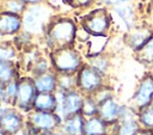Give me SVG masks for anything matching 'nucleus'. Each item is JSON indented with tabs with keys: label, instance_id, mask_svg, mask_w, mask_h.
<instances>
[{
	"label": "nucleus",
	"instance_id": "obj_11",
	"mask_svg": "<svg viewBox=\"0 0 153 135\" xmlns=\"http://www.w3.org/2000/svg\"><path fill=\"white\" fill-rule=\"evenodd\" d=\"M85 121L81 113L68 116L63 118L60 130L65 135H85Z\"/></svg>",
	"mask_w": 153,
	"mask_h": 135
},
{
	"label": "nucleus",
	"instance_id": "obj_6",
	"mask_svg": "<svg viewBox=\"0 0 153 135\" xmlns=\"http://www.w3.org/2000/svg\"><path fill=\"white\" fill-rule=\"evenodd\" d=\"M152 102H153V75L146 74L140 79L136 90L131 97L129 106L137 112L143 108H146L147 105H149Z\"/></svg>",
	"mask_w": 153,
	"mask_h": 135
},
{
	"label": "nucleus",
	"instance_id": "obj_29",
	"mask_svg": "<svg viewBox=\"0 0 153 135\" xmlns=\"http://www.w3.org/2000/svg\"><path fill=\"white\" fill-rule=\"evenodd\" d=\"M39 135H65V134L59 129V130H53V131H42Z\"/></svg>",
	"mask_w": 153,
	"mask_h": 135
},
{
	"label": "nucleus",
	"instance_id": "obj_33",
	"mask_svg": "<svg viewBox=\"0 0 153 135\" xmlns=\"http://www.w3.org/2000/svg\"><path fill=\"white\" fill-rule=\"evenodd\" d=\"M0 135H7V134H6V133L2 130V128H1V127H0Z\"/></svg>",
	"mask_w": 153,
	"mask_h": 135
},
{
	"label": "nucleus",
	"instance_id": "obj_17",
	"mask_svg": "<svg viewBox=\"0 0 153 135\" xmlns=\"http://www.w3.org/2000/svg\"><path fill=\"white\" fill-rule=\"evenodd\" d=\"M18 78L19 76H17V70L12 61H0V86H4Z\"/></svg>",
	"mask_w": 153,
	"mask_h": 135
},
{
	"label": "nucleus",
	"instance_id": "obj_4",
	"mask_svg": "<svg viewBox=\"0 0 153 135\" xmlns=\"http://www.w3.org/2000/svg\"><path fill=\"white\" fill-rule=\"evenodd\" d=\"M75 36V26L69 20H61L54 23L48 31V41L49 44L56 49L67 48L71 44Z\"/></svg>",
	"mask_w": 153,
	"mask_h": 135
},
{
	"label": "nucleus",
	"instance_id": "obj_3",
	"mask_svg": "<svg viewBox=\"0 0 153 135\" xmlns=\"http://www.w3.org/2000/svg\"><path fill=\"white\" fill-rule=\"evenodd\" d=\"M56 97H57L56 113H59L62 118H66L72 115L81 113L85 94H82L79 90H72L68 92L56 91Z\"/></svg>",
	"mask_w": 153,
	"mask_h": 135
},
{
	"label": "nucleus",
	"instance_id": "obj_15",
	"mask_svg": "<svg viewBox=\"0 0 153 135\" xmlns=\"http://www.w3.org/2000/svg\"><path fill=\"white\" fill-rule=\"evenodd\" d=\"M152 37V32L148 29H139L128 35V44L134 51H139Z\"/></svg>",
	"mask_w": 153,
	"mask_h": 135
},
{
	"label": "nucleus",
	"instance_id": "obj_9",
	"mask_svg": "<svg viewBox=\"0 0 153 135\" xmlns=\"http://www.w3.org/2000/svg\"><path fill=\"white\" fill-rule=\"evenodd\" d=\"M85 30L93 36H103L109 26V18L104 10H97L90 13L84 22Z\"/></svg>",
	"mask_w": 153,
	"mask_h": 135
},
{
	"label": "nucleus",
	"instance_id": "obj_7",
	"mask_svg": "<svg viewBox=\"0 0 153 135\" xmlns=\"http://www.w3.org/2000/svg\"><path fill=\"white\" fill-rule=\"evenodd\" d=\"M63 118L56 112L31 111L27 116V122L38 131H53L61 128Z\"/></svg>",
	"mask_w": 153,
	"mask_h": 135
},
{
	"label": "nucleus",
	"instance_id": "obj_28",
	"mask_svg": "<svg viewBox=\"0 0 153 135\" xmlns=\"http://www.w3.org/2000/svg\"><path fill=\"white\" fill-rule=\"evenodd\" d=\"M103 2H105L106 5H120L123 2H127L129 0H102Z\"/></svg>",
	"mask_w": 153,
	"mask_h": 135
},
{
	"label": "nucleus",
	"instance_id": "obj_16",
	"mask_svg": "<svg viewBox=\"0 0 153 135\" xmlns=\"http://www.w3.org/2000/svg\"><path fill=\"white\" fill-rule=\"evenodd\" d=\"M20 18L11 12L0 14V32L1 33H14L20 27Z\"/></svg>",
	"mask_w": 153,
	"mask_h": 135
},
{
	"label": "nucleus",
	"instance_id": "obj_14",
	"mask_svg": "<svg viewBox=\"0 0 153 135\" xmlns=\"http://www.w3.org/2000/svg\"><path fill=\"white\" fill-rule=\"evenodd\" d=\"M108 125L99 116L86 118L85 121V135H109Z\"/></svg>",
	"mask_w": 153,
	"mask_h": 135
},
{
	"label": "nucleus",
	"instance_id": "obj_18",
	"mask_svg": "<svg viewBox=\"0 0 153 135\" xmlns=\"http://www.w3.org/2000/svg\"><path fill=\"white\" fill-rule=\"evenodd\" d=\"M137 121L142 129L153 130V102L142 110L137 111Z\"/></svg>",
	"mask_w": 153,
	"mask_h": 135
},
{
	"label": "nucleus",
	"instance_id": "obj_5",
	"mask_svg": "<svg viewBox=\"0 0 153 135\" xmlns=\"http://www.w3.org/2000/svg\"><path fill=\"white\" fill-rule=\"evenodd\" d=\"M37 90L32 76H23L18 80V91L14 102V106L19 111L31 112L33 111V102L37 96Z\"/></svg>",
	"mask_w": 153,
	"mask_h": 135
},
{
	"label": "nucleus",
	"instance_id": "obj_27",
	"mask_svg": "<svg viewBox=\"0 0 153 135\" xmlns=\"http://www.w3.org/2000/svg\"><path fill=\"white\" fill-rule=\"evenodd\" d=\"M8 11L11 12V13H14V14H17L18 12H20L22 10H23V7H24V4H23V1H20V0H12V1H10L8 2Z\"/></svg>",
	"mask_w": 153,
	"mask_h": 135
},
{
	"label": "nucleus",
	"instance_id": "obj_34",
	"mask_svg": "<svg viewBox=\"0 0 153 135\" xmlns=\"http://www.w3.org/2000/svg\"><path fill=\"white\" fill-rule=\"evenodd\" d=\"M0 108H2V106H1V96H0Z\"/></svg>",
	"mask_w": 153,
	"mask_h": 135
},
{
	"label": "nucleus",
	"instance_id": "obj_20",
	"mask_svg": "<svg viewBox=\"0 0 153 135\" xmlns=\"http://www.w3.org/2000/svg\"><path fill=\"white\" fill-rule=\"evenodd\" d=\"M98 102L92 97V96H85L84 103H82V109H81V115L85 118L94 117L98 115Z\"/></svg>",
	"mask_w": 153,
	"mask_h": 135
},
{
	"label": "nucleus",
	"instance_id": "obj_24",
	"mask_svg": "<svg viewBox=\"0 0 153 135\" xmlns=\"http://www.w3.org/2000/svg\"><path fill=\"white\" fill-rule=\"evenodd\" d=\"M41 24V13H39V10L36 8V7H32L30 8L25 17H24V25L30 29V30H35L38 27V25Z\"/></svg>",
	"mask_w": 153,
	"mask_h": 135
},
{
	"label": "nucleus",
	"instance_id": "obj_25",
	"mask_svg": "<svg viewBox=\"0 0 153 135\" xmlns=\"http://www.w3.org/2000/svg\"><path fill=\"white\" fill-rule=\"evenodd\" d=\"M116 11L120 14V17L129 25L130 22H131V18H133V10H131V7H129V6H122V7H117Z\"/></svg>",
	"mask_w": 153,
	"mask_h": 135
},
{
	"label": "nucleus",
	"instance_id": "obj_19",
	"mask_svg": "<svg viewBox=\"0 0 153 135\" xmlns=\"http://www.w3.org/2000/svg\"><path fill=\"white\" fill-rule=\"evenodd\" d=\"M57 74V91L68 92L76 90V74Z\"/></svg>",
	"mask_w": 153,
	"mask_h": 135
},
{
	"label": "nucleus",
	"instance_id": "obj_32",
	"mask_svg": "<svg viewBox=\"0 0 153 135\" xmlns=\"http://www.w3.org/2000/svg\"><path fill=\"white\" fill-rule=\"evenodd\" d=\"M22 1H25V2H31V4H36V2H38L39 0H22Z\"/></svg>",
	"mask_w": 153,
	"mask_h": 135
},
{
	"label": "nucleus",
	"instance_id": "obj_12",
	"mask_svg": "<svg viewBox=\"0 0 153 135\" xmlns=\"http://www.w3.org/2000/svg\"><path fill=\"white\" fill-rule=\"evenodd\" d=\"M35 86L38 93H55L57 91V74L55 72H47L33 78Z\"/></svg>",
	"mask_w": 153,
	"mask_h": 135
},
{
	"label": "nucleus",
	"instance_id": "obj_10",
	"mask_svg": "<svg viewBox=\"0 0 153 135\" xmlns=\"http://www.w3.org/2000/svg\"><path fill=\"white\" fill-rule=\"evenodd\" d=\"M122 106L121 104L117 103V100L112 97L109 98L102 103H99L98 106V115L108 125H114L121 116V111H122Z\"/></svg>",
	"mask_w": 153,
	"mask_h": 135
},
{
	"label": "nucleus",
	"instance_id": "obj_13",
	"mask_svg": "<svg viewBox=\"0 0 153 135\" xmlns=\"http://www.w3.org/2000/svg\"><path fill=\"white\" fill-rule=\"evenodd\" d=\"M35 111L56 112L57 110V97L55 93H37L33 102Z\"/></svg>",
	"mask_w": 153,
	"mask_h": 135
},
{
	"label": "nucleus",
	"instance_id": "obj_21",
	"mask_svg": "<svg viewBox=\"0 0 153 135\" xmlns=\"http://www.w3.org/2000/svg\"><path fill=\"white\" fill-rule=\"evenodd\" d=\"M105 45H106L105 36H93V38L88 41V57L100 55Z\"/></svg>",
	"mask_w": 153,
	"mask_h": 135
},
{
	"label": "nucleus",
	"instance_id": "obj_1",
	"mask_svg": "<svg viewBox=\"0 0 153 135\" xmlns=\"http://www.w3.org/2000/svg\"><path fill=\"white\" fill-rule=\"evenodd\" d=\"M50 62L59 74H76L84 66L80 54L71 48H61L50 53Z\"/></svg>",
	"mask_w": 153,
	"mask_h": 135
},
{
	"label": "nucleus",
	"instance_id": "obj_22",
	"mask_svg": "<svg viewBox=\"0 0 153 135\" xmlns=\"http://www.w3.org/2000/svg\"><path fill=\"white\" fill-rule=\"evenodd\" d=\"M136 56L140 62L153 66V37L139 51H136Z\"/></svg>",
	"mask_w": 153,
	"mask_h": 135
},
{
	"label": "nucleus",
	"instance_id": "obj_31",
	"mask_svg": "<svg viewBox=\"0 0 153 135\" xmlns=\"http://www.w3.org/2000/svg\"><path fill=\"white\" fill-rule=\"evenodd\" d=\"M136 135H153V130H148V129H142L141 128Z\"/></svg>",
	"mask_w": 153,
	"mask_h": 135
},
{
	"label": "nucleus",
	"instance_id": "obj_8",
	"mask_svg": "<svg viewBox=\"0 0 153 135\" xmlns=\"http://www.w3.org/2000/svg\"><path fill=\"white\" fill-rule=\"evenodd\" d=\"M25 125L24 117L18 109L1 108L0 127L7 135H17Z\"/></svg>",
	"mask_w": 153,
	"mask_h": 135
},
{
	"label": "nucleus",
	"instance_id": "obj_30",
	"mask_svg": "<svg viewBox=\"0 0 153 135\" xmlns=\"http://www.w3.org/2000/svg\"><path fill=\"white\" fill-rule=\"evenodd\" d=\"M73 5H78V6H81V5H87L91 0H71Z\"/></svg>",
	"mask_w": 153,
	"mask_h": 135
},
{
	"label": "nucleus",
	"instance_id": "obj_2",
	"mask_svg": "<svg viewBox=\"0 0 153 135\" xmlns=\"http://www.w3.org/2000/svg\"><path fill=\"white\" fill-rule=\"evenodd\" d=\"M104 76L88 63L84 65L76 73V90L85 96L96 93L102 86H104Z\"/></svg>",
	"mask_w": 153,
	"mask_h": 135
},
{
	"label": "nucleus",
	"instance_id": "obj_26",
	"mask_svg": "<svg viewBox=\"0 0 153 135\" xmlns=\"http://www.w3.org/2000/svg\"><path fill=\"white\" fill-rule=\"evenodd\" d=\"M14 56V51L11 48L0 47V61H12Z\"/></svg>",
	"mask_w": 153,
	"mask_h": 135
},
{
	"label": "nucleus",
	"instance_id": "obj_35",
	"mask_svg": "<svg viewBox=\"0 0 153 135\" xmlns=\"http://www.w3.org/2000/svg\"><path fill=\"white\" fill-rule=\"evenodd\" d=\"M0 113H1V108H0Z\"/></svg>",
	"mask_w": 153,
	"mask_h": 135
},
{
	"label": "nucleus",
	"instance_id": "obj_23",
	"mask_svg": "<svg viewBox=\"0 0 153 135\" xmlns=\"http://www.w3.org/2000/svg\"><path fill=\"white\" fill-rule=\"evenodd\" d=\"M88 65L91 67H93L96 70H98L100 74L105 75V73L109 69L110 62H109V59L106 56H104L103 54H100V55H97V56L88 57Z\"/></svg>",
	"mask_w": 153,
	"mask_h": 135
}]
</instances>
